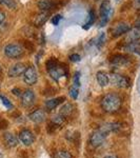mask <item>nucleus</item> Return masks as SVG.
Listing matches in <instances>:
<instances>
[{"label":"nucleus","mask_w":140,"mask_h":158,"mask_svg":"<svg viewBox=\"0 0 140 158\" xmlns=\"http://www.w3.org/2000/svg\"><path fill=\"white\" fill-rule=\"evenodd\" d=\"M12 93L14 94V95H16V96H21L22 92H21V90H20V89L15 88V89H13V90H12Z\"/></svg>","instance_id":"obj_35"},{"label":"nucleus","mask_w":140,"mask_h":158,"mask_svg":"<svg viewBox=\"0 0 140 158\" xmlns=\"http://www.w3.org/2000/svg\"><path fill=\"white\" fill-rule=\"evenodd\" d=\"M61 18H62V17H61V15H55V16L53 17V19H52L53 24L57 25L58 23H59V20H60Z\"/></svg>","instance_id":"obj_33"},{"label":"nucleus","mask_w":140,"mask_h":158,"mask_svg":"<svg viewBox=\"0 0 140 158\" xmlns=\"http://www.w3.org/2000/svg\"><path fill=\"white\" fill-rule=\"evenodd\" d=\"M96 79H97V82L100 86H106L110 82V76L108 75V73L104 72V71H99L96 74Z\"/></svg>","instance_id":"obj_16"},{"label":"nucleus","mask_w":140,"mask_h":158,"mask_svg":"<svg viewBox=\"0 0 140 158\" xmlns=\"http://www.w3.org/2000/svg\"><path fill=\"white\" fill-rule=\"evenodd\" d=\"M65 101V97L61 96V97H57V98H53L51 100H47L45 101V108H47V111H53L54 109L57 108L59 104L63 103Z\"/></svg>","instance_id":"obj_14"},{"label":"nucleus","mask_w":140,"mask_h":158,"mask_svg":"<svg viewBox=\"0 0 140 158\" xmlns=\"http://www.w3.org/2000/svg\"><path fill=\"white\" fill-rule=\"evenodd\" d=\"M29 118L35 123H42L47 118V114L41 109H37L29 115Z\"/></svg>","instance_id":"obj_12"},{"label":"nucleus","mask_w":140,"mask_h":158,"mask_svg":"<svg viewBox=\"0 0 140 158\" xmlns=\"http://www.w3.org/2000/svg\"><path fill=\"white\" fill-rule=\"evenodd\" d=\"M58 129H59V128H58V127L56 126V124H54V123H53L52 121H50L49 126L47 127V131L49 132L50 134H53V133H54V132H56V131H57Z\"/></svg>","instance_id":"obj_28"},{"label":"nucleus","mask_w":140,"mask_h":158,"mask_svg":"<svg viewBox=\"0 0 140 158\" xmlns=\"http://www.w3.org/2000/svg\"><path fill=\"white\" fill-rule=\"evenodd\" d=\"M37 6L39 7V10H41L42 12H50L52 10L56 9L58 6L54 0H39L37 2Z\"/></svg>","instance_id":"obj_13"},{"label":"nucleus","mask_w":140,"mask_h":158,"mask_svg":"<svg viewBox=\"0 0 140 158\" xmlns=\"http://www.w3.org/2000/svg\"><path fill=\"white\" fill-rule=\"evenodd\" d=\"M25 70H27V67H25L24 63L18 62V63L13 64L12 67L10 68L7 74H9L10 77H19L20 75H23Z\"/></svg>","instance_id":"obj_11"},{"label":"nucleus","mask_w":140,"mask_h":158,"mask_svg":"<svg viewBox=\"0 0 140 158\" xmlns=\"http://www.w3.org/2000/svg\"><path fill=\"white\" fill-rule=\"evenodd\" d=\"M23 80H24V82L29 85H35L38 80V74H37L36 69L34 67H32V65L27 68V70H25L23 73Z\"/></svg>","instance_id":"obj_6"},{"label":"nucleus","mask_w":140,"mask_h":158,"mask_svg":"<svg viewBox=\"0 0 140 158\" xmlns=\"http://www.w3.org/2000/svg\"><path fill=\"white\" fill-rule=\"evenodd\" d=\"M79 77H80V73L77 72L75 74V76H74V80H73V85L76 86V88H79V86H80Z\"/></svg>","instance_id":"obj_29"},{"label":"nucleus","mask_w":140,"mask_h":158,"mask_svg":"<svg viewBox=\"0 0 140 158\" xmlns=\"http://www.w3.org/2000/svg\"><path fill=\"white\" fill-rule=\"evenodd\" d=\"M110 61L115 65H126L129 62V59L122 54H115L111 57Z\"/></svg>","instance_id":"obj_18"},{"label":"nucleus","mask_w":140,"mask_h":158,"mask_svg":"<svg viewBox=\"0 0 140 158\" xmlns=\"http://www.w3.org/2000/svg\"><path fill=\"white\" fill-rule=\"evenodd\" d=\"M95 20H96V14H95V11L94 10H91L90 13H89V20H88V22L84 24V29L85 30H88L89 27H91L92 25L94 24V22H95Z\"/></svg>","instance_id":"obj_23"},{"label":"nucleus","mask_w":140,"mask_h":158,"mask_svg":"<svg viewBox=\"0 0 140 158\" xmlns=\"http://www.w3.org/2000/svg\"><path fill=\"white\" fill-rule=\"evenodd\" d=\"M51 121L53 122L54 124L58 127V128H61V127L64 124L65 122V117L62 116L61 114H58V115H55L52 117V119H51Z\"/></svg>","instance_id":"obj_21"},{"label":"nucleus","mask_w":140,"mask_h":158,"mask_svg":"<svg viewBox=\"0 0 140 158\" xmlns=\"http://www.w3.org/2000/svg\"><path fill=\"white\" fill-rule=\"evenodd\" d=\"M70 60L73 61V62H78L80 60V56L78 54H73L70 56Z\"/></svg>","instance_id":"obj_32"},{"label":"nucleus","mask_w":140,"mask_h":158,"mask_svg":"<svg viewBox=\"0 0 140 158\" xmlns=\"http://www.w3.org/2000/svg\"><path fill=\"white\" fill-rule=\"evenodd\" d=\"M104 40H105V35H104V33H102V34L100 35V37L98 38V44L99 45H102Z\"/></svg>","instance_id":"obj_34"},{"label":"nucleus","mask_w":140,"mask_h":158,"mask_svg":"<svg viewBox=\"0 0 140 158\" xmlns=\"http://www.w3.org/2000/svg\"><path fill=\"white\" fill-rule=\"evenodd\" d=\"M0 99H1L2 103H3L7 109H12V108H13V104H12V102H11V101H10L9 99H7V98L6 97V96L0 95Z\"/></svg>","instance_id":"obj_27"},{"label":"nucleus","mask_w":140,"mask_h":158,"mask_svg":"<svg viewBox=\"0 0 140 158\" xmlns=\"http://www.w3.org/2000/svg\"><path fill=\"white\" fill-rule=\"evenodd\" d=\"M0 4L6 6L10 10H15L17 7V4L15 0H0Z\"/></svg>","instance_id":"obj_24"},{"label":"nucleus","mask_w":140,"mask_h":158,"mask_svg":"<svg viewBox=\"0 0 140 158\" xmlns=\"http://www.w3.org/2000/svg\"><path fill=\"white\" fill-rule=\"evenodd\" d=\"M73 111H74L73 104L72 103H65L64 106H63L62 108L60 109V113L59 114H61V115L64 116L65 118H67V117L72 115Z\"/></svg>","instance_id":"obj_20"},{"label":"nucleus","mask_w":140,"mask_h":158,"mask_svg":"<svg viewBox=\"0 0 140 158\" xmlns=\"http://www.w3.org/2000/svg\"><path fill=\"white\" fill-rule=\"evenodd\" d=\"M103 158H118L117 156H115V155H108V156L103 157Z\"/></svg>","instance_id":"obj_39"},{"label":"nucleus","mask_w":140,"mask_h":158,"mask_svg":"<svg viewBox=\"0 0 140 158\" xmlns=\"http://www.w3.org/2000/svg\"><path fill=\"white\" fill-rule=\"evenodd\" d=\"M35 102V93L32 90H25L21 94V104L24 108H30Z\"/></svg>","instance_id":"obj_9"},{"label":"nucleus","mask_w":140,"mask_h":158,"mask_svg":"<svg viewBox=\"0 0 140 158\" xmlns=\"http://www.w3.org/2000/svg\"><path fill=\"white\" fill-rule=\"evenodd\" d=\"M68 93H70V96L73 99H76V98L78 97V88H76V86H74V85L71 86Z\"/></svg>","instance_id":"obj_26"},{"label":"nucleus","mask_w":140,"mask_h":158,"mask_svg":"<svg viewBox=\"0 0 140 158\" xmlns=\"http://www.w3.org/2000/svg\"><path fill=\"white\" fill-rule=\"evenodd\" d=\"M3 139L6 144L9 148H15L18 144V139L15 135H13L12 133H6L3 135Z\"/></svg>","instance_id":"obj_19"},{"label":"nucleus","mask_w":140,"mask_h":158,"mask_svg":"<svg viewBox=\"0 0 140 158\" xmlns=\"http://www.w3.org/2000/svg\"><path fill=\"white\" fill-rule=\"evenodd\" d=\"M110 81L114 85L120 89H126L130 86V80L126 76L119 75V74H112L110 76Z\"/></svg>","instance_id":"obj_5"},{"label":"nucleus","mask_w":140,"mask_h":158,"mask_svg":"<svg viewBox=\"0 0 140 158\" xmlns=\"http://www.w3.org/2000/svg\"><path fill=\"white\" fill-rule=\"evenodd\" d=\"M130 30H131V25L129 23H126V22H118L112 27L111 33L113 37H119L123 34H126Z\"/></svg>","instance_id":"obj_7"},{"label":"nucleus","mask_w":140,"mask_h":158,"mask_svg":"<svg viewBox=\"0 0 140 158\" xmlns=\"http://www.w3.org/2000/svg\"><path fill=\"white\" fill-rule=\"evenodd\" d=\"M9 126V122H7L6 119L3 118H0V130H4L7 128Z\"/></svg>","instance_id":"obj_31"},{"label":"nucleus","mask_w":140,"mask_h":158,"mask_svg":"<svg viewBox=\"0 0 140 158\" xmlns=\"http://www.w3.org/2000/svg\"><path fill=\"white\" fill-rule=\"evenodd\" d=\"M139 39H140V29H138V27H134L133 30H130L126 37V43L138 41Z\"/></svg>","instance_id":"obj_15"},{"label":"nucleus","mask_w":140,"mask_h":158,"mask_svg":"<svg viewBox=\"0 0 140 158\" xmlns=\"http://www.w3.org/2000/svg\"><path fill=\"white\" fill-rule=\"evenodd\" d=\"M4 54L6 57L16 59V58H19L23 55V49L18 43H10L4 48Z\"/></svg>","instance_id":"obj_3"},{"label":"nucleus","mask_w":140,"mask_h":158,"mask_svg":"<svg viewBox=\"0 0 140 158\" xmlns=\"http://www.w3.org/2000/svg\"><path fill=\"white\" fill-rule=\"evenodd\" d=\"M23 45H24L25 49H27V51H30V52H34V51H35V45L33 44V42H31V41H24L23 42Z\"/></svg>","instance_id":"obj_30"},{"label":"nucleus","mask_w":140,"mask_h":158,"mask_svg":"<svg viewBox=\"0 0 140 158\" xmlns=\"http://www.w3.org/2000/svg\"><path fill=\"white\" fill-rule=\"evenodd\" d=\"M19 140L22 142V143L24 144V146H31V144L34 143L35 141V136L34 134L32 133V132L30 131V130L27 129H24L22 130L21 132L19 133Z\"/></svg>","instance_id":"obj_10"},{"label":"nucleus","mask_w":140,"mask_h":158,"mask_svg":"<svg viewBox=\"0 0 140 158\" xmlns=\"http://www.w3.org/2000/svg\"><path fill=\"white\" fill-rule=\"evenodd\" d=\"M4 19H6V15H4V13L2 11H0V25L3 23Z\"/></svg>","instance_id":"obj_36"},{"label":"nucleus","mask_w":140,"mask_h":158,"mask_svg":"<svg viewBox=\"0 0 140 158\" xmlns=\"http://www.w3.org/2000/svg\"><path fill=\"white\" fill-rule=\"evenodd\" d=\"M99 13H100V27H104L113 15V7L109 0H103L100 6Z\"/></svg>","instance_id":"obj_2"},{"label":"nucleus","mask_w":140,"mask_h":158,"mask_svg":"<svg viewBox=\"0 0 140 158\" xmlns=\"http://www.w3.org/2000/svg\"><path fill=\"white\" fill-rule=\"evenodd\" d=\"M106 137H108V134H106L105 132H103L101 129H98L97 131H95L93 134L91 135L90 143L95 148L100 147L101 144L105 141Z\"/></svg>","instance_id":"obj_4"},{"label":"nucleus","mask_w":140,"mask_h":158,"mask_svg":"<svg viewBox=\"0 0 140 158\" xmlns=\"http://www.w3.org/2000/svg\"><path fill=\"white\" fill-rule=\"evenodd\" d=\"M55 158H72V155L70 154L68 151H58L56 153Z\"/></svg>","instance_id":"obj_25"},{"label":"nucleus","mask_w":140,"mask_h":158,"mask_svg":"<svg viewBox=\"0 0 140 158\" xmlns=\"http://www.w3.org/2000/svg\"><path fill=\"white\" fill-rule=\"evenodd\" d=\"M49 17H50V12H41L40 14H38L34 19L35 27H42V25L47 21Z\"/></svg>","instance_id":"obj_17"},{"label":"nucleus","mask_w":140,"mask_h":158,"mask_svg":"<svg viewBox=\"0 0 140 158\" xmlns=\"http://www.w3.org/2000/svg\"><path fill=\"white\" fill-rule=\"evenodd\" d=\"M137 89H138L139 95H140V75H139V79H138V85H137Z\"/></svg>","instance_id":"obj_38"},{"label":"nucleus","mask_w":140,"mask_h":158,"mask_svg":"<svg viewBox=\"0 0 140 158\" xmlns=\"http://www.w3.org/2000/svg\"><path fill=\"white\" fill-rule=\"evenodd\" d=\"M59 64V61H58L57 58H50V59H47V61L45 62V67H47V71L49 72V71L53 70V69H55L57 65Z\"/></svg>","instance_id":"obj_22"},{"label":"nucleus","mask_w":140,"mask_h":158,"mask_svg":"<svg viewBox=\"0 0 140 158\" xmlns=\"http://www.w3.org/2000/svg\"><path fill=\"white\" fill-rule=\"evenodd\" d=\"M134 27H138V29H140V16H139L136 20H135V22H134Z\"/></svg>","instance_id":"obj_37"},{"label":"nucleus","mask_w":140,"mask_h":158,"mask_svg":"<svg viewBox=\"0 0 140 158\" xmlns=\"http://www.w3.org/2000/svg\"><path fill=\"white\" fill-rule=\"evenodd\" d=\"M139 3H140V0H139Z\"/></svg>","instance_id":"obj_40"},{"label":"nucleus","mask_w":140,"mask_h":158,"mask_svg":"<svg viewBox=\"0 0 140 158\" xmlns=\"http://www.w3.org/2000/svg\"><path fill=\"white\" fill-rule=\"evenodd\" d=\"M121 98L115 93H109L101 100V108L106 113H116L121 108Z\"/></svg>","instance_id":"obj_1"},{"label":"nucleus","mask_w":140,"mask_h":158,"mask_svg":"<svg viewBox=\"0 0 140 158\" xmlns=\"http://www.w3.org/2000/svg\"><path fill=\"white\" fill-rule=\"evenodd\" d=\"M49 74L54 80H59L61 77L68 75V67L65 64H63V63L59 62V64H58L55 69L49 71Z\"/></svg>","instance_id":"obj_8"}]
</instances>
